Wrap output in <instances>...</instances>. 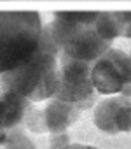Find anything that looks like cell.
I'll return each mask as SVG.
<instances>
[{
  "label": "cell",
  "mask_w": 131,
  "mask_h": 149,
  "mask_svg": "<svg viewBox=\"0 0 131 149\" xmlns=\"http://www.w3.org/2000/svg\"><path fill=\"white\" fill-rule=\"evenodd\" d=\"M61 49L52 39L49 25L44 26L37 49L21 65L0 74V88L14 91L30 102H44L56 97L59 90V61Z\"/></svg>",
  "instance_id": "6da1fadb"
},
{
  "label": "cell",
  "mask_w": 131,
  "mask_h": 149,
  "mask_svg": "<svg viewBox=\"0 0 131 149\" xmlns=\"http://www.w3.org/2000/svg\"><path fill=\"white\" fill-rule=\"evenodd\" d=\"M98 13H58L49 23L52 39L63 54L88 63L96 61L112 42L101 39L93 23Z\"/></svg>",
  "instance_id": "7a4b0ae2"
},
{
  "label": "cell",
  "mask_w": 131,
  "mask_h": 149,
  "mask_svg": "<svg viewBox=\"0 0 131 149\" xmlns=\"http://www.w3.org/2000/svg\"><path fill=\"white\" fill-rule=\"evenodd\" d=\"M42 30L37 13H0V74L30 58L40 42Z\"/></svg>",
  "instance_id": "3957f363"
},
{
  "label": "cell",
  "mask_w": 131,
  "mask_h": 149,
  "mask_svg": "<svg viewBox=\"0 0 131 149\" xmlns=\"http://www.w3.org/2000/svg\"><path fill=\"white\" fill-rule=\"evenodd\" d=\"M91 79L96 93L119 95L131 84V58L121 49L108 47L91 65Z\"/></svg>",
  "instance_id": "277c9868"
},
{
  "label": "cell",
  "mask_w": 131,
  "mask_h": 149,
  "mask_svg": "<svg viewBox=\"0 0 131 149\" xmlns=\"http://www.w3.org/2000/svg\"><path fill=\"white\" fill-rule=\"evenodd\" d=\"M91 65L82 60L70 58L61 53L59 60V90L56 93V98L77 104L81 107H88V104L93 100L96 90L91 79Z\"/></svg>",
  "instance_id": "5b68a950"
},
{
  "label": "cell",
  "mask_w": 131,
  "mask_h": 149,
  "mask_svg": "<svg viewBox=\"0 0 131 149\" xmlns=\"http://www.w3.org/2000/svg\"><path fill=\"white\" fill-rule=\"evenodd\" d=\"M94 126L108 135L131 132V98L124 95H108L93 112Z\"/></svg>",
  "instance_id": "8992f818"
},
{
  "label": "cell",
  "mask_w": 131,
  "mask_h": 149,
  "mask_svg": "<svg viewBox=\"0 0 131 149\" xmlns=\"http://www.w3.org/2000/svg\"><path fill=\"white\" fill-rule=\"evenodd\" d=\"M84 107L77 104H70L52 97L49 104L46 105L44 111H39L42 132H51V133H63L67 128H70L75 119L79 118V112Z\"/></svg>",
  "instance_id": "52a82bcc"
},
{
  "label": "cell",
  "mask_w": 131,
  "mask_h": 149,
  "mask_svg": "<svg viewBox=\"0 0 131 149\" xmlns=\"http://www.w3.org/2000/svg\"><path fill=\"white\" fill-rule=\"evenodd\" d=\"M28 111H30L28 98L9 90L0 91V146L9 139L11 132L16 126L21 125Z\"/></svg>",
  "instance_id": "ba28073f"
},
{
  "label": "cell",
  "mask_w": 131,
  "mask_h": 149,
  "mask_svg": "<svg viewBox=\"0 0 131 149\" xmlns=\"http://www.w3.org/2000/svg\"><path fill=\"white\" fill-rule=\"evenodd\" d=\"M93 26H94L96 33H98L101 39L108 40V42H112L114 39H117V37L121 35L119 21H117V18H115L114 13H98V16H96V19H94Z\"/></svg>",
  "instance_id": "9c48e42d"
},
{
  "label": "cell",
  "mask_w": 131,
  "mask_h": 149,
  "mask_svg": "<svg viewBox=\"0 0 131 149\" xmlns=\"http://www.w3.org/2000/svg\"><path fill=\"white\" fill-rule=\"evenodd\" d=\"M0 149H37L35 147V144L25 135V132L19 128V126H16L12 132H11V135H9V139L0 146Z\"/></svg>",
  "instance_id": "30bf717a"
},
{
  "label": "cell",
  "mask_w": 131,
  "mask_h": 149,
  "mask_svg": "<svg viewBox=\"0 0 131 149\" xmlns=\"http://www.w3.org/2000/svg\"><path fill=\"white\" fill-rule=\"evenodd\" d=\"M114 14L119 21L121 35L126 39H131V11L129 13H114Z\"/></svg>",
  "instance_id": "8fae6325"
},
{
  "label": "cell",
  "mask_w": 131,
  "mask_h": 149,
  "mask_svg": "<svg viewBox=\"0 0 131 149\" xmlns=\"http://www.w3.org/2000/svg\"><path fill=\"white\" fill-rule=\"evenodd\" d=\"M58 149H100L96 146H89V144H67V146H63V147H58Z\"/></svg>",
  "instance_id": "7c38bea8"
}]
</instances>
